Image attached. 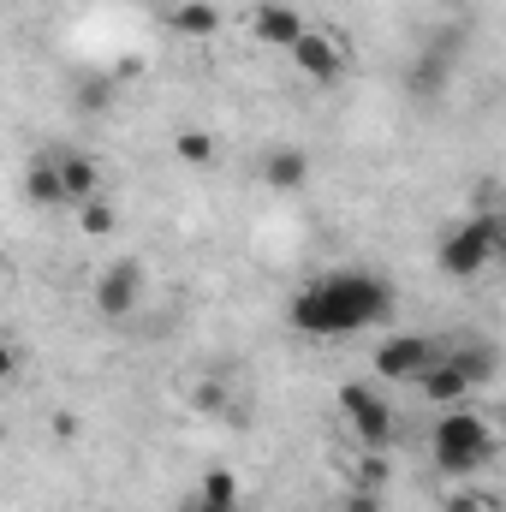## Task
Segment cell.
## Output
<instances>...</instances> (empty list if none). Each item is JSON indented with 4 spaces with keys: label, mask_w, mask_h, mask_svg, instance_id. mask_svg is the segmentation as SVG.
I'll use <instances>...</instances> for the list:
<instances>
[{
    "label": "cell",
    "mask_w": 506,
    "mask_h": 512,
    "mask_svg": "<svg viewBox=\"0 0 506 512\" xmlns=\"http://www.w3.org/2000/svg\"><path fill=\"white\" fill-rule=\"evenodd\" d=\"M393 310V286L381 280L376 268H340V274H322L310 280L298 298H292V328L298 334H316V340H334V334H358Z\"/></svg>",
    "instance_id": "6da1fadb"
},
{
    "label": "cell",
    "mask_w": 506,
    "mask_h": 512,
    "mask_svg": "<svg viewBox=\"0 0 506 512\" xmlns=\"http://www.w3.org/2000/svg\"><path fill=\"white\" fill-rule=\"evenodd\" d=\"M489 459H495V429H489L471 405H447L441 423H435V471L453 477V483H465V477H477Z\"/></svg>",
    "instance_id": "7a4b0ae2"
},
{
    "label": "cell",
    "mask_w": 506,
    "mask_h": 512,
    "mask_svg": "<svg viewBox=\"0 0 506 512\" xmlns=\"http://www.w3.org/2000/svg\"><path fill=\"white\" fill-rule=\"evenodd\" d=\"M506 245V227L495 209H483V215H471L465 227H453L447 239H441V251H435V262H441V274H453V280H471V274H483L495 256H501Z\"/></svg>",
    "instance_id": "3957f363"
},
{
    "label": "cell",
    "mask_w": 506,
    "mask_h": 512,
    "mask_svg": "<svg viewBox=\"0 0 506 512\" xmlns=\"http://www.w3.org/2000/svg\"><path fill=\"white\" fill-rule=\"evenodd\" d=\"M340 411H346V423H352V435H358L364 447H387V441H393V405L381 399L376 387L346 382L340 387Z\"/></svg>",
    "instance_id": "277c9868"
},
{
    "label": "cell",
    "mask_w": 506,
    "mask_h": 512,
    "mask_svg": "<svg viewBox=\"0 0 506 512\" xmlns=\"http://www.w3.org/2000/svg\"><path fill=\"white\" fill-rule=\"evenodd\" d=\"M435 358H441L435 340H423V334H393V340H381V352H376V376L381 382H417Z\"/></svg>",
    "instance_id": "5b68a950"
},
{
    "label": "cell",
    "mask_w": 506,
    "mask_h": 512,
    "mask_svg": "<svg viewBox=\"0 0 506 512\" xmlns=\"http://www.w3.org/2000/svg\"><path fill=\"white\" fill-rule=\"evenodd\" d=\"M137 298H143V262H137V256L108 262L102 280H96V310H102L108 322H126L131 310H137Z\"/></svg>",
    "instance_id": "8992f818"
},
{
    "label": "cell",
    "mask_w": 506,
    "mask_h": 512,
    "mask_svg": "<svg viewBox=\"0 0 506 512\" xmlns=\"http://www.w3.org/2000/svg\"><path fill=\"white\" fill-rule=\"evenodd\" d=\"M286 54H292V66H298V72H304L310 84H334V78L346 72V48H340L334 36L310 30V24H304V36H298V42H292Z\"/></svg>",
    "instance_id": "52a82bcc"
},
{
    "label": "cell",
    "mask_w": 506,
    "mask_h": 512,
    "mask_svg": "<svg viewBox=\"0 0 506 512\" xmlns=\"http://www.w3.org/2000/svg\"><path fill=\"white\" fill-rule=\"evenodd\" d=\"M417 387H423V399H435V405H465V399L477 393V382L459 370V358H453V352H441V358L417 376Z\"/></svg>",
    "instance_id": "ba28073f"
},
{
    "label": "cell",
    "mask_w": 506,
    "mask_h": 512,
    "mask_svg": "<svg viewBox=\"0 0 506 512\" xmlns=\"http://www.w3.org/2000/svg\"><path fill=\"white\" fill-rule=\"evenodd\" d=\"M251 30H256V42H268V48H292L304 36V12L286 6V0H268V6H256Z\"/></svg>",
    "instance_id": "9c48e42d"
},
{
    "label": "cell",
    "mask_w": 506,
    "mask_h": 512,
    "mask_svg": "<svg viewBox=\"0 0 506 512\" xmlns=\"http://www.w3.org/2000/svg\"><path fill=\"white\" fill-rule=\"evenodd\" d=\"M179 512H239V477L233 471H203V483L179 501Z\"/></svg>",
    "instance_id": "30bf717a"
},
{
    "label": "cell",
    "mask_w": 506,
    "mask_h": 512,
    "mask_svg": "<svg viewBox=\"0 0 506 512\" xmlns=\"http://www.w3.org/2000/svg\"><path fill=\"white\" fill-rule=\"evenodd\" d=\"M54 173H60V197L78 209L84 197H96L102 191V173H96V161L90 155H54Z\"/></svg>",
    "instance_id": "8fae6325"
},
{
    "label": "cell",
    "mask_w": 506,
    "mask_h": 512,
    "mask_svg": "<svg viewBox=\"0 0 506 512\" xmlns=\"http://www.w3.org/2000/svg\"><path fill=\"white\" fill-rule=\"evenodd\" d=\"M262 179H268L274 191H298V185L310 179V155H304V149H274V155L262 161Z\"/></svg>",
    "instance_id": "7c38bea8"
},
{
    "label": "cell",
    "mask_w": 506,
    "mask_h": 512,
    "mask_svg": "<svg viewBox=\"0 0 506 512\" xmlns=\"http://www.w3.org/2000/svg\"><path fill=\"white\" fill-rule=\"evenodd\" d=\"M24 191H30L36 209H66V197H60V173H54V155H36V161H30Z\"/></svg>",
    "instance_id": "4fadbf2b"
},
{
    "label": "cell",
    "mask_w": 506,
    "mask_h": 512,
    "mask_svg": "<svg viewBox=\"0 0 506 512\" xmlns=\"http://www.w3.org/2000/svg\"><path fill=\"white\" fill-rule=\"evenodd\" d=\"M167 18H173V30H179V36H197V42L221 30V12H215L209 0H179V6L167 12Z\"/></svg>",
    "instance_id": "5bb4252c"
},
{
    "label": "cell",
    "mask_w": 506,
    "mask_h": 512,
    "mask_svg": "<svg viewBox=\"0 0 506 512\" xmlns=\"http://www.w3.org/2000/svg\"><path fill=\"white\" fill-rule=\"evenodd\" d=\"M114 227H120V215H114V203H108L102 191L78 203V233H84V239H108Z\"/></svg>",
    "instance_id": "9a60e30c"
},
{
    "label": "cell",
    "mask_w": 506,
    "mask_h": 512,
    "mask_svg": "<svg viewBox=\"0 0 506 512\" xmlns=\"http://www.w3.org/2000/svg\"><path fill=\"white\" fill-rule=\"evenodd\" d=\"M173 155H179L185 167H209V161L221 155V143H215L209 131H179V137H173Z\"/></svg>",
    "instance_id": "2e32d148"
},
{
    "label": "cell",
    "mask_w": 506,
    "mask_h": 512,
    "mask_svg": "<svg viewBox=\"0 0 506 512\" xmlns=\"http://www.w3.org/2000/svg\"><path fill=\"white\" fill-rule=\"evenodd\" d=\"M108 96H114L108 78H84V84H78V102H84V108H108Z\"/></svg>",
    "instance_id": "e0dca14e"
},
{
    "label": "cell",
    "mask_w": 506,
    "mask_h": 512,
    "mask_svg": "<svg viewBox=\"0 0 506 512\" xmlns=\"http://www.w3.org/2000/svg\"><path fill=\"white\" fill-rule=\"evenodd\" d=\"M489 507H495L489 495H471V489H459V495H447V507H441V512H489Z\"/></svg>",
    "instance_id": "ac0fdd59"
},
{
    "label": "cell",
    "mask_w": 506,
    "mask_h": 512,
    "mask_svg": "<svg viewBox=\"0 0 506 512\" xmlns=\"http://www.w3.org/2000/svg\"><path fill=\"white\" fill-rule=\"evenodd\" d=\"M346 512H381L376 489H358V495H352V501H346Z\"/></svg>",
    "instance_id": "d6986e66"
},
{
    "label": "cell",
    "mask_w": 506,
    "mask_h": 512,
    "mask_svg": "<svg viewBox=\"0 0 506 512\" xmlns=\"http://www.w3.org/2000/svg\"><path fill=\"white\" fill-rule=\"evenodd\" d=\"M12 370H18V346H12V340H0V382H6Z\"/></svg>",
    "instance_id": "ffe728a7"
}]
</instances>
